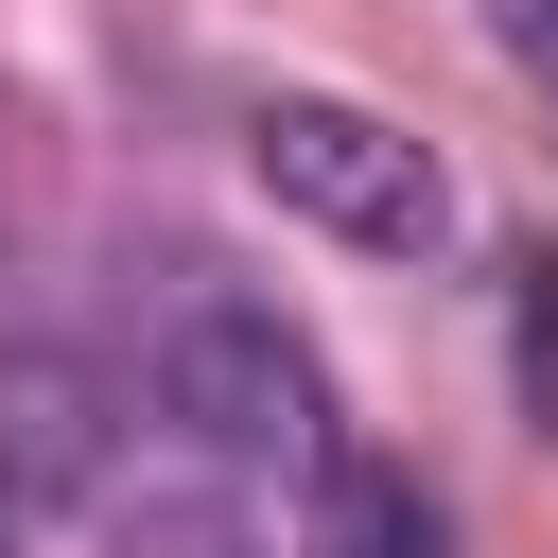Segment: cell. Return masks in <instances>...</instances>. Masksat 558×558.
Instances as JSON below:
<instances>
[{
  "label": "cell",
  "mask_w": 558,
  "mask_h": 558,
  "mask_svg": "<svg viewBox=\"0 0 558 558\" xmlns=\"http://www.w3.org/2000/svg\"><path fill=\"white\" fill-rule=\"evenodd\" d=\"M506 52H523V70L558 87V0H523V17H506Z\"/></svg>",
  "instance_id": "obj_6"
},
{
  "label": "cell",
  "mask_w": 558,
  "mask_h": 558,
  "mask_svg": "<svg viewBox=\"0 0 558 558\" xmlns=\"http://www.w3.org/2000/svg\"><path fill=\"white\" fill-rule=\"evenodd\" d=\"M244 174H262L296 227L366 244V262H436V244H453V174H436V140H401V122L349 105V87H279V105H244Z\"/></svg>",
  "instance_id": "obj_2"
},
{
  "label": "cell",
  "mask_w": 558,
  "mask_h": 558,
  "mask_svg": "<svg viewBox=\"0 0 558 558\" xmlns=\"http://www.w3.org/2000/svg\"><path fill=\"white\" fill-rule=\"evenodd\" d=\"M140 401L192 436V471H227V488H314L331 453H349V418H331V366L279 331V296H244V279H157V314H140Z\"/></svg>",
  "instance_id": "obj_1"
},
{
  "label": "cell",
  "mask_w": 558,
  "mask_h": 558,
  "mask_svg": "<svg viewBox=\"0 0 558 558\" xmlns=\"http://www.w3.org/2000/svg\"><path fill=\"white\" fill-rule=\"evenodd\" d=\"M296 541H314V558H453V541H436V488H418L401 453H366V436L314 471V523H296Z\"/></svg>",
  "instance_id": "obj_5"
},
{
  "label": "cell",
  "mask_w": 558,
  "mask_h": 558,
  "mask_svg": "<svg viewBox=\"0 0 558 558\" xmlns=\"http://www.w3.org/2000/svg\"><path fill=\"white\" fill-rule=\"evenodd\" d=\"M0 558H17V523H0Z\"/></svg>",
  "instance_id": "obj_7"
},
{
  "label": "cell",
  "mask_w": 558,
  "mask_h": 558,
  "mask_svg": "<svg viewBox=\"0 0 558 558\" xmlns=\"http://www.w3.org/2000/svg\"><path fill=\"white\" fill-rule=\"evenodd\" d=\"M87 401H105V384H87V366H70V349H17V366H0V453H17V471H35V488H70V506H87V488H105V471H122V453H105V418H87Z\"/></svg>",
  "instance_id": "obj_4"
},
{
  "label": "cell",
  "mask_w": 558,
  "mask_h": 558,
  "mask_svg": "<svg viewBox=\"0 0 558 558\" xmlns=\"http://www.w3.org/2000/svg\"><path fill=\"white\" fill-rule=\"evenodd\" d=\"M87 558H314L262 488H227V471H105L87 488Z\"/></svg>",
  "instance_id": "obj_3"
}]
</instances>
